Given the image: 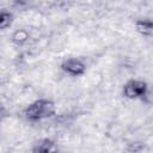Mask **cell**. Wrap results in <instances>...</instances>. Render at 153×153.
Here are the masks:
<instances>
[{
	"label": "cell",
	"mask_w": 153,
	"mask_h": 153,
	"mask_svg": "<svg viewBox=\"0 0 153 153\" xmlns=\"http://www.w3.org/2000/svg\"><path fill=\"white\" fill-rule=\"evenodd\" d=\"M56 115V105L50 99H36L24 109V116L31 122L50 118Z\"/></svg>",
	"instance_id": "cell-1"
},
{
	"label": "cell",
	"mask_w": 153,
	"mask_h": 153,
	"mask_svg": "<svg viewBox=\"0 0 153 153\" xmlns=\"http://www.w3.org/2000/svg\"><path fill=\"white\" fill-rule=\"evenodd\" d=\"M148 93V85L143 80L130 79L123 85V96L128 99H143Z\"/></svg>",
	"instance_id": "cell-2"
},
{
	"label": "cell",
	"mask_w": 153,
	"mask_h": 153,
	"mask_svg": "<svg viewBox=\"0 0 153 153\" xmlns=\"http://www.w3.org/2000/svg\"><path fill=\"white\" fill-rule=\"evenodd\" d=\"M61 69L72 76H80L86 72V65L84 61L76 57H68L62 61Z\"/></svg>",
	"instance_id": "cell-3"
},
{
	"label": "cell",
	"mask_w": 153,
	"mask_h": 153,
	"mask_svg": "<svg viewBox=\"0 0 153 153\" xmlns=\"http://www.w3.org/2000/svg\"><path fill=\"white\" fill-rule=\"evenodd\" d=\"M57 151V147L55 145V142L51 139L44 137L38 140L35 143V147L32 148V152H38V153H48V152H55Z\"/></svg>",
	"instance_id": "cell-4"
},
{
	"label": "cell",
	"mask_w": 153,
	"mask_h": 153,
	"mask_svg": "<svg viewBox=\"0 0 153 153\" xmlns=\"http://www.w3.org/2000/svg\"><path fill=\"white\" fill-rule=\"evenodd\" d=\"M136 31L143 37H151L153 35V23L148 19H139L135 22Z\"/></svg>",
	"instance_id": "cell-5"
},
{
	"label": "cell",
	"mask_w": 153,
	"mask_h": 153,
	"mask_svg": "<svg viewBox=\"0 0 153 153\" xmlns=\"http://www.w3.org/2000/svg\"><path fill=\"white\" fill-rule=\"evenodd\" d=\"M13 23V14L8 11H0V31L10 27Z\"/></svg>",
	"instance_id": "cell-6"
},
{
	"label": "cell",
	"mask_w": 153,
	"mask_h": 153,
	"mask_svg": "<svg viewBox=\"0 0 153 153\" xmlns=\"http://www.w3.org/2000/svg\"><path fill=\"white\" fill-rule=\"evenodd\" d=\"M27 38H29V33H27L26 30H23V29L14 31V33L12 35V42L18 44V45L19 44H24L27 41Z\"/></svg>",
	"instance_id": "cell-7"
},
{
	"label": "cell",
	"mask_w": 153,
	"mask_h": 153,
	"mask_svg": "<svg viewBox=\"0 0 153 153\" xmlns=\"http://www.w3.org/2000/svg\"><path fill=\"white\" fill-rule=\"evenodd\" d=\"M8 116V112H7V110H6V108L0 103V126H1V123L5 121V118Z\"/></svg>",
	"instance_id": "cell-8"
}]
</instances>
